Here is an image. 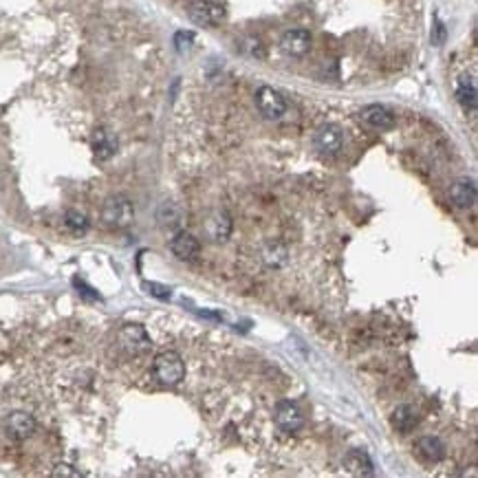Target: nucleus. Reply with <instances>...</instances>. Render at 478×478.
Returning <instances> with one entry per match:
<instances>
[{
  "instance_id": "1",
  "label": "nucleus",
  "mask_w": 478,
  "mask_h": 478,
  "mask_svg": "<svg viewBox=\"0 0 478 478\" xmlns=\"http://www.w3.org/2000/svg\"><path fill=\"white\" fill-rule=\"evenodd\" d=\"M152 372H154V379L163 386H176L181 379L186 377V364L183 359H181L179 353L174 351H163L154 357L152 361Z\"/></svg>"
},
{
  "instance_id": "2",
  "label": "nucleus",
  "mask_w": 478,
  "mask_h": 478,
  "mask_svg": "<svg viewBox=\"0 0 478 478\" xmlns=\"http://www.w3.org/2000/svg\"><path fill=\"white\" fill-rule=\"evenodd\" d=\"M101 223L113 229L128 227L135 218V208L126 197H108L101 205Z\"/></svg>"
},
{
  "instance_id": "3",
  "label": "nucleus",
  "mask_w": 478,
  "mask_h": 478,
  "mask_svg": "<svg viewBox=\"0 0 478 478\" xmlns=\"http://www.w3.org/2000/svg\"><path fill=\"white\" fill-rule=\"evenodd\" d=\"M117 344L126 355H144L150 351V335L141 324H124L117 331Z\"/></svg>"
},
{
  "instance_id": "4",
  "label": "nucleus",
  "mask_w": 478,
  "mask_h": 478,
  "mask_svg": "<svg viewBox=\"0 0 478 478\" xmlns=\"http://www.w3.org/2000/svg\"><path fill=\"white\" fill-rule=\"evenodd\" d=\"M256 106L261 110L263 117L278 122L284 113H287V101L280 95V90L271 88V86H261L256 90Z\"/></svg>"
},
{
  "instance_id": "5",
  "label": "nucleus",
  "mask_w": 478,
  "mask_h": 478,
  "mask_svg": "<svg viewBox=\"0 0 478 478\" xmlns=\"http://www.w3.org/2000/svg\"><path fill=\"white\" fill-rule=\"evenodd\" d=\"M190 18L203 27H216L225 20V7L214 0H199L190 7Z\"/></svg>"
},
{
  "instance_id": "6",
  "label": "nucleus",
  "mask_w": 478,
  "mask_h": 478,
  "mask_svg": "<svg viewBox=\"0 0 478 478\" xmlns=\"http://www.w3.org/2000/svg\"><path fill=\"white\" fill-rule=\"evenodd\" d=\"M342 144H344L342 131L335 124L320 126L313 135V146L322 154H338L342 150Z\"/></svg>"
},
{
  "instance_id": "7",
  "label": "nucleus",
  "mask_w": 478,
  "mask_h": 478,
  "mask_svg": "<svg viewBox=\"0 0 478 478\" xmlns=\"http://www.w3.org/2000/svg\"><path fill=\"white\" fill-rule=\"evenodd\" d=\"M203 234L208 236L212 242H223L231 234V218L227 212L216 210L203 221Z\"/></svg>"
},
{
  "instance_id": "8",
  "label": "nucleus",
  "mask_w": 478,
  "mask_h": 478,
  "mask_svg": "<svg viewBox=\"0 0 478 478\" xmlns=\"http://www.w3.org/2000/svg\"><path fill=\"white\" fill-rule=\"evenodd\" d=\"M280 47L287 56L302 58L308 53V49H311V33L306 29H289L280 38Z\"/></svg>"
},
{
  "instance_id": "9",
  "label": "nucleus",
  "mask_w": 478,
  "mask_h": 478,
  "mask_svg": "<svg viewBox=\"0 0 478 478\" xmlns=\"http://www.w3.org/2000/svg\"><path fill=\"white\" fill-rule=\"evenodd\" d=\"M274 417H276V423L284 432H298L304 425V417H302L300 408L291 402H278Z\"/></svg>"
},
{
  "instance_id": "10",
  "label": "nucleus",
  "mask_w": 478,
  "mask_h": 478,
  "mask_svg": "<svg viewBox=\"0 0 478 478\" xmlns=\"http://www.w3.org/2000/svg\"><path fill=\"white\" fill-rule=\"evenodd\" d=\"M170 252L174 258H179V261L190 263L199 256L201 245L195 236L190 234V231H176L174 238L170 240Z\"/></svg>"
},
{
  "instance_id": "11",
  "label": "nucleus",
  "mask_w": 478,
  "mask_h": 478,
  "mask_svg": "<svg viewBox=\"0 0 478 478\" xmlns=\"http://www.w3.org/2000/svg\"><path fill=\"white\" fill-rule=\"evenodd\" d=\"M5 428H7V432L14 436V438H18V441H24V438H29L35 432V419L29 415V412L16 410V412H11V415L7 417Z\"/></svg>"
},
{
  "instance_id": "12",
  "label": "nucleus",
  "mask_w": 478,
  "mask_h": 478,
  "mask_svg": "<svg viewBox=\"0 0 478 478\" xmlns=\"http://www.w3.org/2000/svg\"><path fill=\"white\" fill-rule=\"evenodd\" d=\"M359 117H361V122H366L370 128H374V131H390V128L395 126V115L386 106H379V104L366 106L364 110L359 113Z\"/></svg>"
},
{
  "instance_id": "13",
  "label": "nucleus",
  "mask_w": 478,
  "mask_h": 478,
  "mask_svg": "<svg viewBox=\"0 0 478 478\" xmlns=\"http://www.w3.org/2000/svg\"><path fill=\"white\" fill-rule=\"evenodd\" d=\"M450 197L459 208H472L476 203V183L474 179H459L454 186L450 188Z\"/></svg>"
},
{
  "instance_id": "14",
  "label": "nucleus",
  "mask_w": 478,
  "mask_h": 478,
  "mask_svg": "<svg viewBox=\"0 0 478 478\" xmlns=\"http://www.w3.org/2000/svg\"><path fill=\"white\" fill-rule=\"evenodd\" d=\"M115 150H117V139L113 137L110 131H106V128H99V131L93 133V152L95 157L99 161H106L110 159Z\"/></svg>"
},
{
  "instance_id": "15",
  "label": "nucleus",
  "mask_w": 478,
  "mask_h": 478,
  "mask_svg": "<svg viewBox=\"0 0 478 478\" xmlns=\"http://www.w3.org/2000/svg\"><path fill=\"white\" fill-rule=\"evenodd\" d=\"M417 452L425 461H441L445 456V445L438 436H421L417 441Z\"/></svg>"
},
{
  "instance_id": "16",
  "label": "nucleus",
  "mask_w": 478,
  "mask_h": 478,
  "mask_svg": "<svg viewBox=\"0 0 478 478\" xmlns=\"http://www.w3.org/2000/svg\"><path fill=\"white\" fill-rule=\"evenodd\" d=\"M478 93H476V82L472 80V77L468 75H463L459 84H456V99L461 101V106L463 108H468V110H474L476 108V99Z\"/></svg>"
},
{
  "instance_id": "17",
  "label": "nucleus",
  "mask_w": 478,
  "mask_h": 478,
  "mask_svg": "<svg viewBox=\"0 0 478 478\" xmlns=\"http://www.w3.org/2000/svg\"><path fill=\"white\" fill-rule=\"evenodd\" d=\"M393 425L399 432H410L417 425V410L412 406H399L393 412Z\"/></svg>"
},
{
  "instance_id": "18",
  "label": "nucleus",
  "mask_w": 478,
  "mask_h": 478,
  "mask_svg": "<svg viewBox=\"0 0 478 478\" xmlns=\"http://www.w3.org/2000/svg\"><path fill=\"white\" fill-rule=\"evenodd\" d=\"M88 218L86 214L82 212H77V210H69L67 214H64V227L69 229V234L77 236V238H82L86 231H88Z\"/></svg>"
},
{
  "instance_id": "19",
  "label": "nucleus",
  "mask_w": 478,
  "mask_h": 478,
  "mask_svg": "<svg viewBox=\"0 0 478 478\" xmlns=\"http://www.w3.org/2000/svg\"><path fill=\"white\" fill-rule=\"evenodd\" d=\"M346 468L353 474H372V463L364 452H351L346 456Z\"/></svg>"
},
{
  "instance_id": "20",
  "label": "nucleus",
  "mask_w": 478,
  "mask_h": 478,
  "mask_svg": "<svg viewBox=\"0 0 478 478\" xmlns=\"http://www.w3.org/2000/svg\"><path fill=\"white\" fill-rule=\"evenodd\" d=\"M263 258H265V263L269 267L278 269V267H282L284 263H287V249H284L282 245L274 242V245H269V247L263 252Z\"/></svg>"
},
{
  "instance_id": "21",
  "label": "nucleus",
  "mask_w": 478,
  "mask_h": 478,
  "mask_svg": "<svg viewBox=\"0 0 478 478\" xmlns=\"http://www.w3.org/2000/svg\"><path fill=\"white\" fill-rule=\"evenodd\" d=\"M179 218H181V212L176 210L174 203H163V205H161V210H159V221H161L163 225H176Z\"/></svg>"
},
{
  "instance_id": "22",
  "label": "nucleus",
  "mask_w": 478,
  "mask_h": 478,
  "mask_svg": "<svg viewBox=\"0 0 478 478\" xmlns=\"http://www.w3.org/2000/svg\"><path fill=\"white\" fill-rule=\"evenodd\" d=\"M144 289L154 295V298H170V289L163 287V284H157V282H144Z\"/></svg>"
},
{
  "instance_id": "23",
  "label": "nucleus",
  "mask_w": 478,
  "mask_h": 478,
  "mask_svg": "<svg viewBox=\"0 0 478 478\" xmlns=\"http://www.w3.org/2000/svg\"><path fill=\"white\" fill-rule=\"evenodd\" d=\"M192 40H195V35H192L190 31L188 33H176V47H179V51H183V49H188L190 44H192Z\"/></svg>"
},
{
  "instance_id": "24",
  "label": "nucleus",
  "mask_w": 478,
  "mask_h": 478,
  "mask_svg": "<svg viewBox=\"0 0 478 478\" xmlns=\"http://www.w3.org/2000/svg\"><path fill=\"white\" fill-rule=\"evenodd\" d=\"M53 474H56V476H80L75 470H71L69 465H60V468H58Z\"/></svg>"
}]
</instances>
